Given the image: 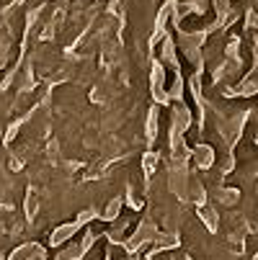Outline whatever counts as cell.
<instances>
[{"instance_id": "1", "label": "cell", "mask_w": 258, "mask_h": 260, "mask_svg": "<svg viewBox=\"0 0 258 260\" xmlns=\"http://www.w3.org/2000/svg\"><path fill=\"white\" fill-rule=\"evenodd\" d=\"M194 157H196V165L202 168V170H207V168H212V162H214V150L209 144H199L196 150H194Z\"/></svg>"}, {"instance_id": "2", "label": "cell", "mask_w": 258, "mask_h": 260, "mask_svg": "<svg viewBox=\"0 0 258 260\" xmlns=\"http://www.w3.org/2000/svg\"><path fill=\"white\" fill-rule=\"evenodd\" d=\"M78 230V224H67V227H60L54 235H52V245H62L67 237H72V232Z\"/></svg>"}, {"instance_id": "3", "label": "cell", "mask_w": 258, "mask_h": 260, "mask_svg": "<svg viewBox=\"0 0 258 260\" xmlns=\"http://www.w3.org/2000/svg\"><path fill=\"white\" fill-rule=\"evenodd\" d=\"M199 214H202V219H204L207 230H209V232H217V214H214L212 209H204V211H199Z\"/></svg>"}, {"instance_id": "4", "label": "cell", "mask_w": 258, "mask_h": 260, "mask_svg": "<svg viewBox=\"0 0 258 260\" xmlns=\"http://www.w3.org/2000/svg\"><path fill=\"white\" fill-rule=\"evenodd\" d=\"M238 191L235 188H227V191H219V199H222V204H227V206H233L235 201H238Z\"/></svg>"}, {"instance_id": "5", "label": "cell", "mask_w": 258, "mask_h": 260, "mask_svg": "<svg viewBox=\"0 0 258 260\" xmlns=\"http://www.w3.org/2000/svg\"><path fill=\"white\" fill-rule=\"evenodd\" d=\"M176 245H178L176 235H160L158 237V247H176Z\"/></svg>"}, {"instance_id": "6", "label": "cell", "mask_w": 258, "mask_h": 260, "mask_svg": "<svg viewBox=\"0 0 258 260\" xmlns=\"http://www.w3.org/2000/svg\"><path fill=\"white\" fill-rule=\"evenodd\" d=\"M255 260H258V255H255Z\"/></svg>"}]
</instances>
